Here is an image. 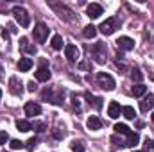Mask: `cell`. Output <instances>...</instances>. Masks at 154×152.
I'll list each match as a JSON object with an SVG mask.
<instances>
[{
    "instance_id": "4dcf8cb0",
    "label": "cell",
    "mask_w": 154,
    "mask_h": 152,
    "mask_svg": "<svg viewBox=\"0 0 154 152\" xmlns=\"http://www.w3.org/2000/svg\"><path fill=\"white\" fill-rule=\"evenodd\" d=\"M145 152H154V140H147L145 141Z\"/></svg>"
},
{
    "instance_id": "7a4b0ae2",
    "label": "cell",
    "mask_w": 154,
    "mask_h": 152,
    "mask_svg": "<svg viewBox=\"0 0 154 152\" xmlns=\"http://www.w3.org/2000/svg\"><path fill=\"white\" fill-rule=\"evenodd\" d=\"M13 14H14V20L20 23V27H29V23H31V16H29V13H27L23 7H20V5L13 7Z\"/></svg>"
},
{
    "instance_id": "f1b7e54d",
    "label": "cell",
    "mask_w": 154,
    "mask_h": 152,
    "mask_svg": "<svg viewBox=\"0 0 154 152\" xmlns=\"http://www.w3.org/2000/svg\"><path fill=\"white\" fill-rule=\"evenodd\" d=\"M36 145H38V140H36V138H31V140H29V141H27V150H34V149H36Z\"/></svg>"
},
{
    "instance_id": "cb8c5ba5",
    "label": "cell",
    "mask_w": 154,
    "mask_h": 152,
    "mask_svg": "<svg viewBox=\"0 0 154 152\" xmlns=\"http://www.w3.org/2000/svg\"><path fill=\"white\" fill-rule=\"evenodd\" d=\"M122 113H124V116H125L127 120H134V116H136L134 109H133L131 106H125V108H122Z\"/></svg>"
},
{
    "instance_id": "3957f363",
    "label": "cell",
    "mask_w": 154,
    "mask_h": 152,
    "mask_svg": "<svg viewBox=\"0 0 154 152\" xmlns=\"http://www.w3.org/2000/svg\"><path fill=\"white\" fill-rule=\"evenodd\" d=\"M97 81H99V84H100V88L102 90H106V91H113L115 90V79L109 75V74H106V72H100L99 75H97Z\"/></svg>"
},
{
    "instance_id": "ba28073f",
    "label": "cell",
    "mask_w": 154,
    "mask_h": 152,
    "mask_svg": "<svg viewBox=\"0 0 154 152\" xmlns=\"http://www.w3.org/2000/svg\"><path fill=\"white\" fill-rule=\"evenodd\" d=\"M116 47L120 50H133L134 48V41L131 38H127V36H120V38L116 39Z\"/></svg>"
},
{
    "instance_id": "d6986e66",
    "label": "cell",
    "mask_w": 154,
    "mask_h": 152,
    "mask_svg": "<svg viewBox=\"0 0 154 152\" xmlns=\"http://www.w3.org/2000/svg\"><path fill=\"white\" fill-rule=\"evenodd\" d=\"M138 141H140V136L131 131V132L127 134V140L124 141V147H134V145H138Z\"/></svg>"
},
{
    "instance_id": "9c48e42d",
    "label": "cell",
    "mask_w": 154,
    "mask_h": 152,
    "mask_svg": "<svg viewBox=\"0 0 154 152\" xmlns=\"http://www.w3.org/2000/svg\"><path fill=\"white\" fill-rule=\"evenodd\" d=\"M65 56L68 57V61H77L79 59V48L75 45H65Z\"/></svg>"
},
{
    "instance_id": "ffe728a7",
    "label": "cell",
    "mask_w": 154,
    "mask_h": 152,
    "mask_svg": "<svg viewBox=\"0 0 154 152\" xmlns=\"http://www.w3.org/2000/svg\"><path fill=\"white\" fill-rule=\"evenodd\" d=\"M16 129L22 131V132H27V131L32 129V123L27 122V120H16Z\"/></svg>"
},
{
    "instance_id": "9a60e30c",
    "label": "cell",
    "mask_w": 154,
    "mask_h": 152,
    "mask_svg": "<svg viewBox=\"0 0 154 152\" xmlns=\"http://www.w3.org/2000/svg\"><path fill=\"white\" fill-rule=\"evenodd\" d=\"M20 48H22L23 52H27V54H32V56L36 54V47L31 45L27 38H20Z\"/></svg>"
},
{
    "instance_id": "7402d4cb",
    "label": "cell",
    "mask_w": 154,
    "mask_h": 152,
    "mask_svg": "<svg viewBox=\"0 0 154 152\" xmlns=\"http://www.w3.org/2000/svg\"><path fill=\"white\" fill-rule=\"evenodd\" d=\"M133 93H134V97H143V95L147 93V86L136 84V86H133Z\"/></svg>"
},
{
    "instance_id": "83f0119b",
    "label": "cell",
    "mask_w": 154,
    "mask_h": 152,
    "mask_svg": "<svg viewBox=\"0 0 154 152\" xmlns=\"http://www.w3.org/2000/svg\"><path fill=\"white\" fill-rule=\"evenodd\" d=\"M9 145H11V149H13V150H20V149L23 147V143H22L20 140H11V141H9Z\"/></svg>"
},
{
    "instance_id": "d6a6232c",
    "label": "cell",
    "mask_w": 154,
    "mask_h": 152,
    "mask_svg": "<svg viewBox=\"0 0 154 152\" xmlns=\"http://www.w3.org/2000/svg\"><path fill=\"white\" fill-rule=\"evenodd\" d=\"M27 90H29V91H36V90H38V86H36V82H34V81H31V82L27 84Z\"/></svg>"
},
{
    "instance_id": "484cf974",
    "label": "cell",
    "mask_w": 154,
    "mask_h": 152,
    "mask_svg": "<svg viewBox=\"0 0 154 152\" xmlns=\"http://www.w3.org/2000/svg\"><path fill=\"white\" fill-rule=\"evenodd\" d=\"M70 149H72V152H84V145H82V141L74 140V141L70 143Z\"/></svg>"
},
{
    "instance_id": "5bb4252c",
    "label": "cell",
    "mask_w": 154,
    "mask_h": 152,
    "mask_svg": "<svg viewBox=\"0 0 154 152\" xmlns=\"http://www.w3.org/2000/svg\"><path fill=\"white\" fill-rule=\"evenodd\" d=\"M120 113H122V108H120V104L118 102H109V106H108V114L111 116V118H118L120 116Z\"/></svg>"
},
{
    "instance_id": "5b68a950",
    "label": "cell",
    "mask_w": 154,
    "mask_h": 152,
    "mask_svg": "<svg viewBox=\"0 0 154 152\" xmlns=\"http://www.w3.org/2000/svg\"><path fill=\"white\" fill-rule=\"evenodd\" d=\"M32 34H34V39H36L38 43H45V39L48 36V27H47L43 22H39V23H36Z\"/></svg>"
},
{
    "instance_id": "d590c367",
    "label": "cell",
    "mask_w": 154,
    "mask_h": 152,
    "mask_svg": "<svg viewBox=\"0 0 154 152\" xmlns=\"http://www.w3.org/2000/svg\"><path fill=\"white\" fill-rule=\"evenodd\" d=\"M136 152H142V150H136Z\"/></svg>"
},
{
    "instance_id": "2e32d148",
    "label": "cell",
    "mask_w": 154,
    "mask_h": 152,
    "mask_svg": "<svg viewBox=\"0 0 154 152\" xmlns=\"http://www.w3.org/2000/svg\"><path fill=\"white\" fill-rule=\"evenodd\" d=\"M31 68H32V59L31 57H22L18 61V70L20 72H29Z\"/></svg>"
},
{
    "instance_id": "1f68e13d",
    "label": "cell",
    "mask_w": 154,
    "mask_h": 152,
    "mask_svg": "<svg viewBox=\"0 0 154 152\" xmlns=\"http://www.w3.org/2000/svg\"><path fill=\"white\" fill-rule=\"evenodd\" d=\"M32 129H36L38 132H41V131H45V123H41V122H34V123H32Z\"/></svg>"
},
{
    "instance_id": "44dd1931",
    "label": "cell",
    "mask_w": 154,
    "mask_h": 152,
    "mask_svg": "<svg viewBox=\"0 0 154 152\" xmlns=\"http://www.w3.org/2000/svg\"><path fill=\"white\" fill-rule=\"evenodd\" d=\"M82 34H84V38H88V39L95 38L97 36V27L95 25H86L84 31H82Z\"/></svg>"
},
{
    "instance_id": "e0dca14e",
    "label": "cell",
    "mask_w": 154,
    "mask_h": 152,
    "mask_svg": "<svg viewBox=\"0 0 154 152\" xmlns=\"http://www.w3.org/2000/svg\"><path fill=\"white\" fill-rule=\"evenodd\" d=\"M36 79H38L39 82H47V81L50 79V70H48L47 66L38 68V72H36Z\"/></svg>"
},
{
    "instance_id": "277c9868",
    "label": "cell",
    "mask_w": 154,
    "mask_h": 152,
    "mask_svg": "<svg viewBox=\"0 0 154 152\" xmlns=\"http://www.w3.org/2000/svg\"><path fill=\"white\" fill-rule=\"evenodd\" d=\"M106 45L104 43H95L93 47H91V54H93V57H95V61L97 63H106Z\"/></svg>"
},
{
    "instance_id": "d4e9b609",
    "label": "cell",
    "mask_w": 154,
    "mask_h": 152,
    "mask_svg": "<svg viewBox=\"0 0 154 152\" xmlns=\"http://www.w3.org/2000/svg\"><path fill=\"white\" fill-rule=\"evenodd\" d=\"M131 79H133V81H136L138 84L142 82V79H143V74L140 72V68H133V70H131Z\"/></svg>"
},
{
    "instance_id": "8fae6325",
    "label": "cell",
    "mask_w": 154,
    "mask_h": 152,
    "mask_svg": "<svg viewBox=\"0 0 154 152\" xmlns=\"http://www.w3.org/2000/svg\"><path fill=\"white\" fill-rule=\"evenodd\" d=\"M152 106H154V95H147V97H143L140 100V109L143 113H147L149 109H152Z\"/></svg>"
},
{
    "instance_id": "603a6c76",
    "label": "cell",
    "mask_w": 154,
    "mask_h": 152,
    "mask_svg": "<svg viewBox=\"0 0 154 152\" xmlns=\"http://www.w3.org/2000/svg\"><path fill=\"white\" fill-rule=\"evenodd\" d=\"M50 45H52L54 50H61V48H63V38H61L59 34H56V36L52 38V43H50Z\"/></svg>"
},
{
    "instance_id": "8992f818",
    "label": "cell",
    "mask_w": 154,
    "mask_h": 152,
    "mask_svg": "<svg viewBox=\"0 0 154 152\" xmlns=\"http://www.w3.org/2000/svg\"><path fill=\"white\" fill-rule=\"evenodd\" d=\"M116 27H118V20H116V18H108L106 22H102V23H100V27H99V29H100V32H102V34L109 36V34H113V32H115Z\"/></svg>"
},
{
    "instance_id": "ac0fdd59",
    "label": "cell",
    "mask_w": 154,
    "mask_h": 152,
    "mask_svg": "<svg viewBox=\"0 0 154 152\" xmlns=\"http://www.w3.org/2000/svg\"><path fill=\"white\" fill-rule=\"evenodd\" d=\"M86 99H88V104L93 106L95 109H100V108H102V99H100V97H95V95H91V93H86Z\"/></svg>"
},
{
    "instance_id": "6da1fadb",
    "label": "cell",
    "mask_w": 154,
    "mask_h": 152,
    "mask_svg": "<svg viewBox=\"0 0 154 152\" xmlns=\"http://www.w3.org/2000/svg\"><path fill=\"white\" fill-rule=\"evenodd\" d=\"M50 7L57 13V16H59L61 20H66V22H72V20H74V13H72V9H68L66 5H63V4H56V2H50Z\"/></svg>"
},
{
    "instance_id": "7c38bea8",
    "label": "cell",
    "mask_w": 154,
    "mask_h": 152,
    "mask_svg": "<svg viewBox=\"0 0 154 152\" xmlns=\"http://www.w3.org/2000/svg\"><path fill=\"white\" fill-rule=\"evenodd\" d=\"M23 109H25V114H29V116H38V114H41L39 104H34V102H27Z\"/></svg>"
},
{
    "instance_id": "30bf717a",
    "label": "cell",
    "mask_w": 154,
    "mask_h": 152,
    "mask_svg": "<svg viewBox=\"0 0 154 152\" xmlns=\"http://www.w3.org/2000/svg\"><path fill=\"white\" fill-rule=\"evenodd\" d=\"M86 13H88V16H90L91 20H95V18H99V16L102 14V5H99V4H90L88 9H86Z\"/></svg>"
},
{
    "instance_id": "4316f807",
    "label": "cell",
    "mask_w": 154,
    "mask_h": 152,
    "mask_svg": "<svg viewBox=\"0 0 154 152\" xmlns=\"http://www.w3.org/2000/svg\"><path fill=\"white\" fill-rule=\"evenodd\" d=\"M115 131L118 132V134H125V136L131 132V129H129L125 123H116V125H115Z\"/></svg>"
},
{
    "instance_id": "52a82bcc",
    "label": "cell",
    "mask_w": 154,
    "mask_h": 152,
    "mask_svg": "<svg viewBox=\"0 0 154 152\" xmlns=\"http://www.w3.org/2000/svg\"><path fill=\"white\" fill-rule=\"evenodd\" d=\"M9 91H11L13 95H18V97L23 93V84L20 82V79H18V77L13 75L11 79H9Z\"/></svg>"
},
{
    "instance_id": "e575fe53",
    "label": "cell",
    "mask_w": 154,
    "mask_h": 152,
    "mask_svg": "<svg viewBox=\"0 0 154 152\" xmlns=\"http://www.w3.org/2000/svg\"><path fill=\"white\" fill-rule=\"evenodd\" d=\"M152 122H154V113H152Z\"/></svg>"
},
{
    "instance_id": "4fadbf2b",
    "label": "cell",
    "mask_w": 154,
    "mask_h": 152,
    "mask_svg": "<svg viewBox=\"0 0 154 152\" xmlns=\"http://www.w3.org/2000/svg\"><path fill=\"white\" fill-rule=\"evenodd\" d=\"M86 125H88V129H91V131H99V129L102 127V120H100L99 116H95V114H91V116L88 118V122H86Z\"/></svg>"
},
{
    "instance_id": "f546056e",
    "label": "cell",
    "mask_w": 154,
    "mask_h": 152,
    "mask_svg": "<svg viewBox=\"0 0 154 152\" xmlns=\"http://www.w3.org/2000/svg\"><path fill=\"white\" fill-rule=\"evenodd\" d=\"M7 141H9V134H7L5 131H2V132H0V145H5Z\"/></svg>"
},
{
    "instance_id": "836d02e7",
    "label": "cell",
    "mask_w": 154,
    "mask_h": 152,
    "mask_svg": "<svg viewBox=\"0 0 154 152\" xmlns=\"http://www.w3.org/2000/svg\"><path fill=\"white\" fill-rule=\"evenodd\" d=\"M0 99H2V90H0Z\"/></svg>"
}]
</instances>
